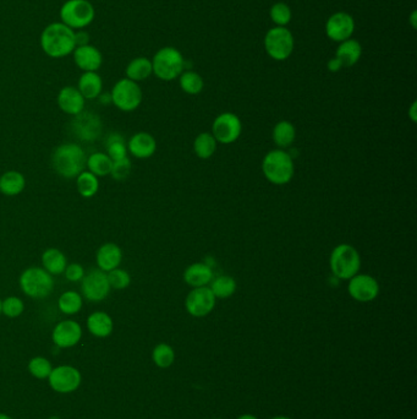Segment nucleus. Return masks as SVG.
<instances>
[{
    "label": "nucleus",
    "instance_id": "f257e3e1",
    "mask_svg": "<svg viewBox=\"0 0 417 419\" xmlns=\"http://www.w3.org/2000/svg\"><path fill=\"white\" fill-rule=\"evenodd\" d=\"M41 47L50 58H64L76 48L75 31L62 22L48 25L41 34Z\"/></svg>",
    "mask_w": 417,
    "mask_h": 419
},
{
    "label": "nucleus",
    "instance_id": "f03ea898",
    "mask_svg": "<svg viewBox=\"0 0 417 419\" xmlns=\"http://www.w3.org/2000/svg\"><path fill=\"white\" fill-rule=\"evenodd\" d=\"M86 154L75 142L59 145L52 156V166L55 173L65 179L76 178L86 168Z\"/></svg>",
    "mask_w": 417,
    "mask_h": 419
},
{
    "label": "nucleus",
    "instance_id": "7ed1b4c3",
    "mask_svg": "<svg viewBox=\"0 0 417 419\" xmlns=\"http://www.w3.org/2000/svg\"><path fill=\"white\" fill-rule=\"evenodd\" d=\"M262 172L269 183L274 185L290 183L295 173L293 159L282 149L269 151L262 161Z\"/></svg>",
    "mask_w": 417,
    "mask_h": 419
},
{
    "label": "nucleus",
    "instance_id": "20e7f679",
    "mask_svg": "<svg viewBox=\"0 0 417 419\" xmlns=\"http://www.w3.org/2000/svg\"><path fill=\"white\" fill-rule=\"evenodd\" d=\"M19 284L21 291L27 297L34 299L47 298L54 289L53 276L39 266L24 270L20 276Z\"/></svg>",
    "mask_w": 417,
    "mask_h": 419
},
{
    "label": "nucleus",
    "instance_id": "39448f33",
    "mask_svg": "<svg viewBox=\"0 0 417 419\" xmlns=\"http://www.w3.org/2000/svg\"><path fill=\"white\" fill-rule=\"evenodd\" d=\"M329 265L336 279L349 281L359 274L361 267L359 251L350 244H339L331 251Z\"/></svg>",
    "mask_w": 417,
    "mask_h": 419
},
{
    "label": "nucleus",
    "instance_id": "423d86ee",
    "mask_svg": "<svg viewBox=\"0 0 417 419\" xmlns=\"http://www.w3.org/2000/svg\"><path fill=\"white\" fill-rule=\"evenodd\" d=\"M152 68L156 77L163 81H172L180 77L184 69V58L178 49L164 47L159 49L152 60Z\"/></svg>",
    "mask_w": 417,
    "mask_h": 419
},
{
    "label": "nucleus",
    "instance_id": "0eeeda50",
    "mask_svg": "<svg viewBox=\"0 0 417 419\" xmlns=\"http://www.w3.org/2000/svg\"><path fill=\"white\" fill-rule=\"evenodd\" d=\"M95 8L88 0H67L60 9V19L72 29H81L95 19Z\"/></svg>",
    "mask_w": 417,
    "mask_h": 419
},
{
    "label": "nucleus",
    "instance_id": "6e6552de",
    "mask_svg": "<svg viewBox=\"0 0 417 419\" xmlns=\"http://www.w3.org/2000/svg\"><path fill=\"white\" fill-rule=\"evenodd\" d=\"M142 90L137 82L121 79L116 82L111 92V103L123 112H132L139 108L142 102Z\"/></svg>",
    "mask_w": 417,
    "mask_h": 419
},
{
    "label": "nucleus",
    "instance_id": "1a4fd4ad",
    "mask_svg": "<svg viewBox=\"0 0 417 419\" xmlns=\"http://www.w3.org/2000/svg\"><path fill=\"white\" fill-rule=\"evenodd\" d=\"M264 48L274 60H285L293 53V34L288 29L280 26L271 29L264 37Z\"/></svg>",
    "mask_w": 417,
    "mask_h": 419
},
{
    "label": "nucleus",
    "instance_id": "9d476101",
    "mask_svg": "<svg viewBox=\"0 0 417 419\" xmlns=\"http://www.w3.org/2000/svg\"><path fill=\"white\" fill-rule=\"evenodd\" d=\"M111 289L107 272L100 270L98 267L88 271L81 281L82 298L92 303H100L104 300L111 293Z\"/></svg>",
    "mask_w": 417,
    "mask_h": 419
},
{
    "label": "nucleus",
    "instance_id": "9b49d317",
    "mask_svg": "<svg viewBox=\"0 0 417 419\" xmlns=\"http://www.w3.org/2000/svg\"><path fill=\"white\" fill-rule=\"evenodd\" d=\"M242 131V124L238 116L234 113H221L217 117L212 126V135L214 136L217 142L229 145L239 139Z\"/></svg>",
    "mask_w": 417,
    "mask_h": 419
},
{
    "label": "nucleus",
    "instance_id": "f8f14e48",
    "mask_svg": "<svg viewBox=\"0 0 417 419\" xmlns=\"http://www.w3.org/2000/svg\"><path fill=\"white\" fill-rule=\"evenodd\" d=\"M81 381V373L71 366H55L48 376L49 385L59 394H71L80 387Z\"/></svg>",
    "mask_w": 417,
    "mask_h": 419
},
{
    "label": "nucleus",
    "instance_id": "ddd939ff",
    "mask_svg": "<svg viewBox=\"0 0 417 419\" xmlns=\"http://www.w3.org/2000/svg\"><path fill=\"white\" fill-rule=\"evenodd\" d=\"M70 128L72 134L76 136L77 139L85 142H93L101 135L103 126L101 118L97 116L96 113L83 111L74 117Z\"/></svg>",
    "mask_w": 417,
    "mask_h": 419
},
{
    "label": "nucleus",
    "instance_id": "4468645a",
    "mask_svg": "<svg viewBox=\"0 0 417 419\" xmlns=\"http://www.w3.org/2000/svg\"><path fill=\"white\" fill-rule=\"evenodd\" d=\"M216 297L208 286L192 288L187 294L185 307L190 315L195 318H203L211 313L216 305Z\"/></svg>",
    "mask_w": 417,
    "mask_h": 419
},
{
    "label": "nucleus",
    "instance_id": "2eb2a0df",
    "mask_svg": "<svg viewBox=\"0 0 417 419\" xmlns=\"http://www.w3.org/2000/svg\"><path fill=\"white\" fill-rule=\"evenodd\" d=\"M348 292L357 302L369 303L378 297L379 284L372 276L357 274L349 279Z\"/></svg>",
    "mask_w": 417,
    "mask_h": 419
},
{
    "label": "nucleus",
    "instance_id": "dca6fc26",
    "mask_svg": "<svg viewBox=\"0 0 417 419\" xmlns=\"http://www.w3.org/2000/svg\"><path fill=\"white\" fill-rule=\"evenodd\" d=\"M82 328L75 320H62L54 326L52 340L58 348H71L81 341Z\"/></svg>",
    "mask_w": 417,
    "mask_h": 419
},
{
    "label": "nucleus",
    "instance_id": "f3484780",
    "mask_svg": "<svg viewBox=\"0 0 417 419\" xmlns=\"http://www.w3.org/2000/svg\"><path fill=\"white\" fill-rule=\"evenodd\" d=\"M355 29V22L350 15L336 13L331 15L326 24V34L331 41L344 42L350 39Z\"/></svg>",
    "mask_w": 417,
    "mask_h": 419
},
{
    "label": "nucleus",
    "instance_id": "a211bd4d",
    "mask_svg": "<svg viewBox=\"0 0 417 419\" xmlns=\"http://www.w3.org/2000/svg\"><path fill=\"white\" fill-rule=\"evenodd\" d=\"M58 106L65 114L75 117L80 114L81 112L85 111V105L86 100L82 96L81 92L78 91L77 87L67 86L64 87L59 92Z\"/></svg>",
    "mask_w": 417,
    "mask_h": 419
},
{
    "label": "nucleus",
    "instance_id": "6ab92c4d",
    "mask_svg": "<svg viewBox=\"0 0 417 419\" xmlns=\"http://www.w3.org/2000/svg\"><path fill=\"white\" fill-rule=\"evenodd\" d=\"M156 149H157V141L153 136L146 131L136 133L128 141V152L136 159H149L153 156Z\"/></svg>",
    "mask_w": 417,
    "mask_h": 419
},
{
    "label": "nucleus",
    "instance_id": "aec40b11",
    "mask_svg": "<svg viewBox=\"0 0 417 419\" xmlns=\"http://www.w3.org/2000/svg\"><path fill=\"white\" fill-rule=\"evenodd\" d=\"M74 60L82 72H97L103 63L102 53L91 44L76 47L74 51Z\"/></svg>",
    "mask_w": 417,
    "mask_h": 419
},
{
    "label": "nucleus",
    "instance_id": "412c9836",
    "mask_svg": "<svg viewBox=\"0 0 417 419\" xmlns=\"http://www.w3.org/2000/svg\"><path fill=\"white\" fill-rule=\"evenodd\" d=\"M121 260H123V251L116 243H106L100 246V249L97 251V267L104 272H109L119 267Z\"/></svg>",
    "mask_w": 417,
    "mask_h": 419
},
{
    "label": "nucleus",
    "instance_id": "4be33fe9",
    "mask_svg": "<svg viewBox=\"0 0 417 419\" xmlns=\"http://www.w3.org/2000/svg\"><path fill=\"white\" fill-rule=\"evenodd\" d=\"M213 279V271L211 266L206 265L203 262H195L192 265L187 266L186 270L184 272V281L192 288L205 287L211 284Z\"/></svg>",
    "mask_w": 417,
    "mask_h": 419
},
{
    "label": "nucleus",
    "instance_id": "5701e85b",
    "mask_svg": "<svg viewBox=\"0 0 417 419\" xmlns=\"http://www.w3.org/2000/svg\"><path fill=\"white\" fill-rule=\"evenodd\" d=\"M87 330L95 338H106L111 336L114 330V323L109 314L104 312L92 313L86 321Z\"/></svg>",
    "mask_w": 417,
    "mask_h": 419
},
{
    "label": "nucleus",
    "instance_id": "b1692460",
    "mask_svg": "<svg viewBox=\"0 0 417 419\" xmlns=\"http://www.w3.org/2000/svg\"><path fill=\"white\" fill-rule=\"evenodd\" d=\"M78 91L81 92L85 100H96L102 95L103 81L97 72H87L82 74L78 85Z\"/></svg>",
    "mask_w": 417,
    "mask_h": 419
},
{
    "label": "nucleus",
    "instance_id": "393cba45",
    "mask_svg": "<svg viewBox=\"0 0 417 419\" xmlns=\"http://www.w3.org/2000/svg\"><path fill=\"white\" fill-rule=\"evenodd\" d=\"M26 187V179L18 171H8L0 175V193L6 197H16L22 193Z\"/></svg>",
    "mask_w": 417,
    "mask_h": 419
},
{
    "label": "nucleus",
    "instance_id": "a878e982",
    "mask_svg": "<svg viewBox=\"0 0 417 419\" xmlns=\"http://www.w3.org/2000/svg\"><path fill=\"white\" fill-rule=\"evenodd\" d=\"M362 53L361 44L355 39H346L341 42V46L336 49V58L341 62V67L350 68L359 62Z\"/></svg>",
    "mask_w": 417,
    "mask_h": 419
},
{
    "label": "nucleus",
    "instance_id": "bb28decb",
    "mask_svg": "<svg viewBox=\"0 0 417 419\" xmlns=\"http://www.w3.org/2000/svg\"><path fill=\"white\" fill-rule=\"evenodd\" d=\"M42 265L50 275H62L67 269V256L57 248H49L42 254Z\"/></svg>",
    "mask_w": 417,
    "mask_h": 419
},
{
    "label": "nucleus",
    "instance_id": "cd10ccee",
    "mask_svg": "<svg viewBox=\"0 0 417 419\" xmlns=\"http://www.w3.org/2000/svg\"><path fill=\"white\" fill-rule=\"evenodd\" d=\"M126 79L135 82L144 81L153 74L152 62L144 57L134 59L126 67Z\"/></svg>",
    "mask_w": 417,
    "mask_h": 419
},
{
    "label": "nucleus",
    "instance_id": "c85d7f7f",
    "mask_svg": "<svg viewBox=\"0 0 417 419\" xmlns=\"http://www.w3.org/2000/svg\"><path fill=\"white\" fill-rule=\"evenodd\" d=\"M86 167L97 177H106L111 174L113 161L106 152H93L87 157Z\"/></svg>",
    "mask_w": 417,
    "mask_h": 419
},
{
    "label": "nucleus",
    "instance_id": "c756f323",
    "mask_svg": "<svg viewBox=\"0 0 417 419\" xmlns=\"http://www.w3.org/2000/svg\"><path fill=\"white\" fill-rule=\"evenodd\" d=\"M272 136H273L274 144L277 145L279 149H287L295 141L296 131L290 121H282L274 126Z\"/></svg>",
    "mask_w": 417,
    "mask_h": 419
},
{
    "label": "nucleus",
    "instance_id": "7c9ffc66",
    "mask_svg": "<svg viewBox=\"0 0 417 419\" xmlns=\"http://www.w3.org/2000/svg\"><path fill=\"white\" fill-rule=\"evenodd\" d=\"M104 147H106V154L111 157V161H119L128 157V144L125 141L124 136L120 135L118 133H111L107 136Z\"/></svg>",
    "mask_w": 417,
    "mask_h": 419
},
{
    "label": "nucleus",
    "instance_id": "2f4dec72",
    "mask_svg": "<svg viewBox=\"0 0 417 419\" xmlns=\"http://www.w3.org/2000/svg\"><path fill=\"white\" fill-rule=\"evenodd\" d=\"M77 192L82 198L90 199L95 197L100 190V180L95 174L83 171L76 177Z\"/></svg>",
    "mask_w": 417,
    "mask_h": 419
},
{
    "label": "nucleus",
    "instance_id": "473e14b6",
    "mask_svg": "<svg viewBox=\"0 0 417 419\" xmlns=\"http://www.w3.org/2000/svg\"><path fill=\"white\" fill-rule=\"evenodd\" d=\"M83 305V298L76 291H67L60 295L58 300V308L65 315H75L78 313Z\"/></svg>",
    "mask_w": 417,
    "mask_h": 419
},
{
    "label": "nucleus",
    "instance_id": "72a5a7b5",
    "mask_svg": "<svg viewBox=\"0 0 417 419\" xmlns=\"http://www.w3.org/2000/svg\"><path fill=\"white\" fill-rule=\"evenodd\" d=\"M217 144L218 142L211 133H201L193 141V151L200 159H210L216 152Z\"/></svg>",
    "mask_w": 417,
    "mask_h": 419
},
{
    "label": "nucleus",
    "instance_id": "f704fd0d",
    "mask_svg": "<svg viewBox=\"0 0 417 419\" xmlns=\"http://www.w3.org/2000/svg\"><path fill=\"white\" fill-rule=\"evenodd\" d=\"M236 281L231 276H219L217 279H212L211 288L212 293L214 294L216 298L226 299L235 293Z\"/></svg>",
    "mask_w": 417,
    "mask_h": 419
},
{
    "label": "nucleus",
    "instance_id": "c9c22d12",
    "mask_svg": "<svg viewBox=\"0 0 417 419\" xmlns=\"http://www.w3.org/2000/svg\"><path fill=\"white\" fill-rule=\"evenodd\" d=\"M180 87L187 95H198L203 90V80L195 72H182L180 75Z\"/></svg>",
    "mask_w": 417,
    "mask_h": 419
},
{
    "label": "nucleus",
    "instance_id": "e433bc0d",
    "mask_svg": "<svg viewBox=\"0 0 417 419\" xmlns=\"http://www.w3.org/2000/svg\"><path fill=\"white\" fill-rule=\"evenodd\" d=\"M52 371H53L52 363L44 357H34L29 361V371L36 379H41V380L48 379Z\"/></svg>",
    "mask_w": 417,
    "mask_h": 419
},
{
    "label": "nucleus",
    "instance_id": "4c0bfd02",
    "mask_svg": "<svg viewBox=\"0 0 417 419\" xmlns=\"http://www.w3.org/2000/svg\"><path fill=\"white\" fill-rule=\"evenodd\" d=\"M154 364L159 368H168L173 364L174 354L173 348L170 347L167 343H159L154 347L152 353Z\"/></svg>",
    "mask_w": 417,
    "mask_h": 419
},
{
    "label": "nucleus",
    "instance_id": "58836bf2",
    "mask_svg": "<svg viewBox=\"0 0 417 419\" xmlns=\"http://www.w3.org/2000/svg\"><path fill=\"white\" fill-rule=\"evenodd\" d=\"M24 310L25 304L22 299L16 295L6 297L4 300H1V314H4L6 318H19L20 315L24 313Z\"/></svg>",
    "mask_w": 417,
    "mask_h": 419
},
{
    "label": "nucleus",
    "instance_id": "ea45409f",
    "mask_svg": "<svg viewBox=\"0 0 417 419\" xmlns=\"http://www.w3.org/2000/svg\"><path fill=\"white\" fill-rule=\"evenodd\" d=\"M107 276H108V281H109L111 289L123 291V289L128 288L131 284V276L129 272L124 269H120V267L107 272Z\"/></svg>",
    "mask_w": 417,
    "mask_h": 419
},
{
    "label": "nucleus",
    "instance_id": "a19ab883",
    "mask_svg": "<svg viewBox=\"0 0 417 419\" xmlns=\"http://www.w3.org/2000/svg\"><path fill=\"white\" fill-rule=\"evenodd\" d=\"M271 19L274 24L284 27L292 20V10L288 5L284 4V3H277L271 8Z\"/></svg>",
    "mask_w": 417,
    "mask_h": 419
},
{
    "label": "nucleus",
    "instance_id": "79ce46f5",
    "mask_svg": "<svg viewBox=\"0 0 417 419\" xmlns=\"http://www.w3.org/2000/svg\"><path fill=\"white\" fill-rule=\"evenodd\" d=\"M131 168H132V164H131L129 157L119 159V161H113L111 175L113 179H116L118 182H124V180L129 178Z\"/></svg>",
    "mask_w": 417,
    "mask_h": 419
},
{
    "label": "nucleus",
    "instance_id": "37998d69",
    "mask_svg": "<svg viewBox=\"0 0 417 419\" xmlns=\"http://www.w3.org/2000/svg\"><path fill=\"white\" fill-rule=\"evenodd\" d=\"M85 269H83V266L80 265V264H76V262H72V264H67V269L64 271V275H65V279L69 281V282H74V284H76V282H81L82 279L85 277Z\"/></svg>",
    "mask_w": 417,
    "mask_h": 419
},
{
    "label": "nucleus",
    "instance_id": "c03bdc74",
    "mask_svg": "<svg viewBox=\"0 0 417 419\" xmlns=\"http://www.w3.org/2000/svg\"><path fill=\"white\" fill-rule=\"evenodd\" d=\"M75 39H76V47L88 44V34L85 32H78V34L75 32Z\"/></svg>",
    "mask_w": 417,
    "mask_h": 419
},
{
    "label": "nucleus",
    "instance_id": "a18cd8bd",
    "mask_svg": "<svg viewBox=\"0 0 417 419\" xmlns=\"http://www.w3.org/2000/svg\"><path fill=\"white\" fill-rule=\"evenodd\" d=\"M343 68L341 67V62L338 60L336 58H333L331 60H329V63H328V69L331 70V72H338V70H341Z\"/></svg>",
    "mask_w": 417,
    "mask_h": 419
},
{
    "label": "nucleus",
    "instance_id": "49530a36",
    "mask_svg": "<svg viewBox=\"0 0 417 419\" xmlns=\"http://www.w3.org/2000/svg\"><path fill=\"white\" fill-rule=\"evenodd\" d=\"M416 102H413V106H411V109H410V118H411V121L415 123L416 121Z\"/></svg>",
    "mask_w": 417,
    "mask_h": 419
},
{
    "label": "nucleus",
    "instance_id": "de8ad7c7",
    "mask_svg": "<svg viewBox=\"0 0 417 419\" xmlns=\"http://www.w3.org/2000/svg\"><path fill=\"white\" fill-rule=\"evenodd\" d=\"M416 11H413V14H411V19H410V21H411V25H413V29H416Z\"/></svg>",
    "mask_w": 417,
    "mask_h": 419
},
{
    "label": "nucleus",
    "instance_id": "09e8293b",
    "mask_svg": "<svg viewBox=\"0 0 417 419\" xmlns=\"http://www.w3.org/2000/svg\"><path fill=\"white\" fill-rule=\"evenodd\" d=\"M239 419H257V418H256V417H254V415H242V417H240Z\"/></svg>",
    "mask_w": 417,
    "mask_h": 419
},
{
    "label": "nucleus",
    "instance_id": "8fccbe9b",
    "mask_svg": "<svg viewBox=\"0 0 417 419\" xmlns=\"http://www.w3.org/2000/svg\"><path fill=\"white\" fill-rule=\"evenodd\" d=\"M0 419H13L10 415H5V413H0Z\"/></svg>",
    "mask_w": 417,
    "mask_h": 419
},
{
    "label": "nucleus",
    "instance_id": "3c124183",
    "mask_svg": "<svg viewBox=\"0 0 417 419\" xmlns=\"http://www.w3.org/2000/svg\"><path fill=\"white\" fill-rule=\"evenodd\" d=\"M47 419H60L59 418L58 415H52V417H49V418Z\"/></svg>",
    "mask_w": 417,
    "mask_h": 419
},
{
    "label": "nucleus",
    "instance_id": "603ef678",
    "mask_svg": "<svg viewBox=\"0 0 417 419\" xmlns=\"http://www.w3.org/2000/svg\"><path fill=\"white\" fill-rule=\"evenodd\" d=\"M273 419H290V418H287V417H275V418Z\"/></svg>",
    "mask_w": 417,
    "mask_h": 419
},
{
    "label": "nucleus",
    "instance_id": "864d4df0",
    "mask_svg": "<svg viewBox=\"0 0 417 419\" xmlns=\"http://www.w3.org/2000/svg\"><path fill=\"white\" fill-rule=\"evenodd\" d=\"M0 315H1V299H0Z\"/></svg>",
    "mask_w": 417,
    "mask_h": 419
}]
</instances>
